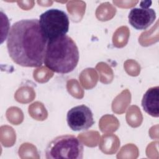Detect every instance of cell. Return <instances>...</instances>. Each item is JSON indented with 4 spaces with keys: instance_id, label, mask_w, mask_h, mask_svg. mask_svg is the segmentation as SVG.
Wrapping results in <instances>:
<instances>
[{
    "instance_id": "6da1fadb",
    "label": "cell",
    "mask_w": 159,
    "mask_h": 159,
    "mask_svg": "<svg viewBox=\"0 0 159 159\" xmlns=\"http://www.w3.org/2000/svg\"><path fill=\"white\" fill-rule=\"evenodd\" d=\"M47 43L37 19H22L13 24L6 42L11 58L25 67H40L43 65Z\"/></svg>"
},
{
    "instance_id": "52a82bcc",
    "label": "cell",
    "mask_w": 159,
    "mask_h": 159,
    "mask_svg": "<svg viewBox=\"0 0 159 159\" xmlns=\"http://www.w3.org/2000/svg\"><path fill=\"white\" fill-rule=\"evenodd\" d=\"M142 106L145 112L154 117L159 116V87L150 88L143 94Z\"/></svg>"
},
{
    "instance_id": "277c9868",
    "label": "cell",
    "mask_w": 159,
    "mask_h": 159,
    "mask_svg": "<svg viewBox=\"0 0 159 159\" xmlns=\"http://www.w3.org/2000/svg\"><path fill=\"white\" fill-rule=\"evenodd\" d=\"M39 24L48 41L65 35L69 30L70 21L67 14L59 9H50L39 17Z\"/></svg>"
},
{
    "instance_id": "8992f818",
    "label": "cell",
    "mask_w": 159,
    "mask_h": 159,
    "mask_svg": "<svg viewBox=\"0 0 159 159\" xmlns=\"http://www.w3.org/2000/svg\"><path fill=\"white\" fill-rule=\"evenodd\" d=\"M156 12L152 8H132L128 15L129 22L137 30H145L156 19Z\"/></svg>"
},
{
    "instance_id": "7a4b0ae2",
    "label": "cell",
    "mask_w": 159,
    "mask_h": 159,
    "mask_svg": "<svg viewBox=\"0 0 159 159\" xmlns=\"http://www.w3.org/2000/svg\"><path fill=\"white\" fill-rule=\"evenodd\" d=\"M79 57L76 43L70 37L65 35L48 41L43 63L51 71L66 74L75 70Z\"/></svg>"
},
{
    "instance_id": "3957f363",
    "label": "cell",
    "mask_w": 159,
    "mask_h": 159,
    "mask_svg": "<svg viewBox=\"0 0 159 159\" xmlns=\"http://www.w3.org/2000/svg\"><path fill=\"white\" fill-rule=\"evenodd\" d=\"M83 157V145L73 135L56 137L47 145L45 158L47 159H81Z\"/></svg>"
},
{
    "instance_id": "ba28073f",
    "label": "cell",
    "mask_w": 159,
    "mask_h": 159,
    "mask_svg": "<svg viewBox=\"0 0 159 159\" xmlns=\"http://www.w3.org/2000/svg\"><path fill=\"white\" fill-rule=\"evenodd\" d=\"M151 4H152L151 1H141L140 6L142 8H149V7L151 6Z\"/></svg>"
},
{
    "instance_id": "5b68a950",
    "label": "cell",
    "mask_w": 159,
    "mask_h": 159,
    "mask_svg": "<svg viewBox=\"0 0 159 159\" xmlns=\"http://www.w3.org/2000/svg\"><path fill=\"white\" fill-rule=\"evenodd\" d=\"M66 121L73 131L86 130L94 124L91 110L84 104L76 106L70 109L66 115Z\"/></svg>"
}]
</instances>
